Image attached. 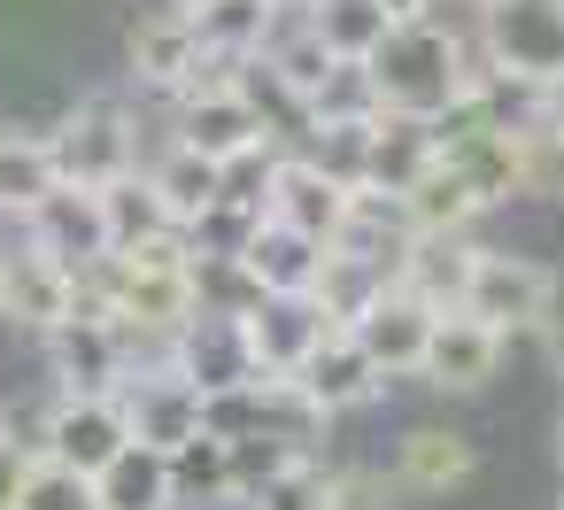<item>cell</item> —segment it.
<instances>
[{
	"label": "cell",
	"mask_w": 564,
	"mask_h": 510,
	"mask_svg": "<svg viewBox=\"0 0 564 510\" xmlns=\"http://www.w3.org/2000/svg\"><path fill=\"white\" fill-rule=\"evenodd\" d=\"M40 340H47V363H55V379H63L70 394H117V387H124V348H117L109 325L63 317V325L40 333Z\"/></svg>",
	"instance_id": "15"
},
{
	"label": "cell",
	"mask_w": 564,
	"mask_h": 510,
	"mask_svg": "<svg viewBox=\"0 0 564 510\" xmlns=\"http://www.w3.org/2000/svg\"><path fill=\"white\" fill-rule=\"evenodd\" d=\"M117 402H124V433L132 441H148V448H186L202 425H209V394L178 371V363H163V371H132L124 387H117Z\"/></svg>",
	"instance_id": "4"
},
{
	"label": "cell",
	"mask_w": 564,
	"mask_h": 510,
	"mask_svg": "<svg viewBox=\"0 0 564 510\" xmlns=\"http://www.w3.org/2000/svg\"><path fill=\"white\" fill-rule=\"evenodd\" d=\"M471 271H479V248L464 232H410V248L394 256V286L417 294L425 310H464Z\"/></svg>",
	"instance_id": "14"
},
{
	"label": "cell",
	"mask_w": 564,
	"mask_h": 510,
	"mask_svg": "<svg viewBox=\"0 0 564 510\" xmlns=\"http://www.w3.org/2000/svg\"><path fill=\"white\" fill-rule=\"evenodd\" d=\"M148 186H155V202H163L171 225H202L217 209V194H225V163L202 155V148H186V140H171V155L148 171Z\"/></svg>",
	"instance_id": "19"
},
{
	"label": "cell",
	"mask_w": 564,
	"mask_h": 510,
	"mask_svg": "<svg viewBox=\"0 0 564 510\" xmlns=\"http://www.w3.org/2000/svg\"><path fill=\"white\" fill-rule=\"evenodd\" d=\"M55 178L63 171H55L47 132H0V217H24Z\"/></svg>",
	"instance_id": "24"
},
{
	"label": "cell",
	"mask_w": 564,
	"mask_h": 510,
	"mask_svg": "<svg viewBox=\"0 0 564 510\" xmlns=\"http://www.w3.org/2000/svg\"><path fill=\"white\" fill-rule=\"evenodd\" d=\"M132 433H124V402L117 394H55L47 402V448L40 456H63V464H78V471H101L117 448H124Z\"/></svg>",
	"instance_id": "12"
},
{
	"label": "cell",
	"mask_w": 564,
	"mask_h": 510,
	"mask_svg": "<svg viewBox=\"0 0 564 510\" xmlns=\"http://www.w3.org/2000/svg\"><path fill=\"white\" fill-rule=\"evenodd\" d=\"M541 294H549V271H541L533 256H495V248H479V271H471V286H464V310L510 340V333L533 325Z\"/></svg>",
	"instance_id": "13"
},
{
	"label": "cell",
	"mask_w": 564,
	"mask_h": 510,
	"mask_svg": "<svg viewBox=\"0 0 564 510\" xmlns=\"http://www.w3.org/2000/svg\"><path fill=\"white\" fill-rule=\"evenodd\" d=\"M556 510H564V502H556Z\"/></svg>",
	"instance_id": "41"
},
{
	"label": "cell",
	"mask_w": 564,
	"mask_h": 510,
	"mask_svg": "<svg viewBox=\"0 0 564 510\" xmlns=\"http://www.w3.org/2000/svg\"><path fill=\"white\" fill-rule=\"evenodd\" d=\"M433 317H441V310H425L417 294H402V286L387 279V286L371 294V310L348 317V333H356V348L379 363V379H417V356H425Z\"/></svg>",
	"instance_id": "9"
},
{
	"label": "cell",
	"mask_w": 564,
	"mask_h": 510,
	"mask_svg": "<svg viewBox=\"0 0 564 510\" xmlns=\"http://www.w3.org/2000/svg\"><path fill=\"white\" fill-rule=\"evenodd\" d=\"M232 271L256 294H310L317 271H325V240H310V232H294L279 217H256L248 240H240V256H232Z\"/></svg>",
	"instance_id": "11"
},
{
	"label": "cell",
	"mask_w": 564,
	"mask_h": 510,
	"mask_svg": "<svg viewBox=\"0 0 564 510\" xmlns=\"http://www.w3.org/2000/svg\"><path fill=\"white\" fill-rule=\"evenodd\" d=\"M24 232H32V248H40V256H55L63 271H94V263L109 256L101 194H94V186H70V178H55V186L24 209Z\"/></svg>",
	"instance_id": "5"
},
{
	"label": "cell",
	"mask_w": 564,
	"mask_h": 510,
	"mask_svg": "<svg viewBox=\"0 0 564 510\" xmlns=\"http://www.w3.org/2000/svg\"><path fill=\"white\" fill-rule=\"evenodd\" d=\"M248 510H333V471L310 456H286L279 471H263L248 487Z\"/></svg>",
	"instance_id": "27"
},
{
	"label": "cell",
	"mask_w": 564,
	"mask_h": 510,
	"mask_svg": "<svg viewBox=\"0 0 564 510\" xmlns=\"http://www.w3.org/2000/svg\"><path fill=\"white\" fill-rule=\"evenodd\" d=\"M194 70H202V40H194V17L186 9H155V17L132 24V78L140 86L178 94Z\"/></svg>",
	"instance_id": "16"
},
{
	"label": "cell",
	"mask_w": 564,
	"mask_h": 510,
	"mask_svg": "<svg viewBox=\"0 0 564 510\" xmlns=\"http://www.w3.org/2000/svg\"><path fill=\"white\" fill-rule=\"evenodd\" d=\"M17 510H101V487H94V471H78L63 456H32Z\"/></svg>",
	"instance_id": "28"
},
{
	"label": "cell",
	"mask_w": 564,
	"mask_h": 510,
	"mask_svg": "<svg viewBox=\"0 0 564 510\" xmlns=\"http://www.w3.org/2000/svg\"><path fill=\"white\" fill-rule=\"evenodd\" d=\"M94 487H101V510H178V495H171V456L148 448V441H124V448L94 471Z\"/></svg>",
	"instance_id": "20"
},
{
	"label": "cell",
	"mask_w": 564,
	"mask_h": 510,
	"mask_svg": "<svg viewBox=\"0 0 564 510\" xmlns=\"http://www.w3.org/2000/svg\"><path fill=\"white\" fill-rule=\"evenodd\" d=\"M379 9H387V24H417V17L441 9V0H379Z\"/></svg>",
	"instance_id": "36"
},
{
	"label": "cell",
	"mask_w": 564,
	"mask_h": 510,
	"mask_svg": "<svg viewBox=\"0 0 564 510\" xmlns=\"http://www.w3.org/2000/svg\"><path fill=\"white\" fill-rule=\"evenodd\" d=\"M556 363H564V279H549V294H541V310H533V325H525Z\"/></svg>",
	"instance_id": "33"
},
{
	"label": "cell",
	"mask_w": 564,
	"mask_h": 510,
	"mask_svg": "<svg viewBox=\"0 0 564 510\" xmlns=\"http://www.w3.org/2000/svg\"><path fill=\"white\" fill-rule=\"evenodd\" d=\"M479 471V448L464 441V433H448V425H417L410 441H402V456H394V487L402 495H448V487H464Z\"/></svg>",
	"instance_id": "17"
},
{
	"label": "cell",
	"mask_w": 564,
	"mask_h": 510,
	"mask_svg": "<svg viewBox=\"0 0 564 510\" xmlns=\"http://www.w3.org/2000/svg\"><path fill=\"white\" fill-rule=\"evenodd\" d=\"M387 379H379V363L356 348V333L348 325H325V340L286 371V394L310 410V417H333V410H356V402H371Z\"/></svg>",
	"instance_id": "6"
},
{
	"label": "cell",
	"mask_w": 564,
	"mask_h": 510,
	"mask_svg": "<svg viewBox=\"0 0 564 510\" xmlns=\"http://www.w3.org/2000/svg\"><path fill=\"white\" fill-rule=\"evenodd\" d=\"M387 286V271L379 263H364V256H348V248H325V271H317V286H310V302L325 310V325H348V317H364L371 310V294Z\"/></svg>",
	"instance_id": "25"
},
{
	"label": "cell",
	"mask_w": 564,
	"mask_h": 510,
	"mask_svg": "<svg viewBox=\"0 0 564 510\" xmlns=\"http://www.w3.org/2000/svg\"><path fill=\"white\" fill-rule=\"evenodd\" d=\"M394 209H402L410 232H464V225L479 217V194L464 186L456 163H433V171H417V178L394 194Z\"/></svg>",
	"instance_id": "21"
},
{
	"label": "cell",
	"mask_w": 564,
	"mask_h": 510,
	"mask_svg": "<svg viewBox=\"0 0 564 510\" xmlns=\"http://www.w3.org/2000/svg\"><path fill=\"white\" fill-rule=\"evenodd\" d=\"M0 286H9V256H0Z\"/></svg>",
	"instance_id": "39"
},
{
	"label": "cell",
	"mask_w": 564,
	"mask_h": 510,
	"mask_svg": "<svg viewBox=\"0 0 564 510\" xmlns=\"http://www.w3.org/2000/svg\"><path fill=\"white\" fill-rule=\"evenodd\" d=\"M271 9H310V0H271Z\"/></svg>",
	"instance_id": "38"
},
{
	"label": "cell",
	"mask_w": 564,
	"mask_h": 510,
	"mask_svg": "<svg viewBox=\"0 0 564 510\" xmlns=\"http://www.w3.org/2000/svg\"><path fill=\"white\" fill-rule=\"evenodd\" d=\"M70 279L78 271H63L55 256H9V286H0V317H17V325H32V333H55L63 317H70Z\"/></svg>",
	"instance_id": "18"
},
{
	"label": "cell",
	"mask_w": 564,
	"mask_h": 510,
	"mask_svg": "<svg viewBox=\"0 0 564 510\" xmlns=\"http://www.w3.org/2000/svg\"><path fill=\"white\" fill-rule=\"evenodd\" d=\"M479 55L510 78L564 70V0H479Z\"/></svg>",
	"instance_id": "2"
},
{
	"label": "cell",
	"mask_w": 564,
	"mask_h": 510,
	"mask_svg": "<svg viewBox=\"0 0 564 510\" xmlns=\"http://www.w3.org/2000/svg\"><path fill=\"white\" fill-rule=\"evenodd\" d=\"M348 178H333L317 155H271V171H263V217H279V225H294V232H310V240H333L340 232V217H348Z\"/></svg>",
	"instance_id": "7"
},
{
	"label": "cell",
	"mask_w": 564,
	"mask_h": 510,
	"mask_svg": "<svg viewBox=\"0 0 564 510\" xmlns=\"http://www.w3.org/2000/svg\"><path fill=\"white\" fill-rule=\"evenodd\" d=\"M171 9H186V17H194V9H209V0H171Z\"/></svg>",
	"instance_id": "37"
},
{
	"label": "cell",
	"mask_w": 564,
	"mask_h": 510,
	"mask_svg": "<svg viewBox=\"0 0 564 510\" xmlns=\"http://www.w3.org/2000/svg\"><path fill=\"white\" fill-rule=\"evenodd\" d=\"M471 9H479V0H471Z\"/></svg>",
	"instance_id": "40"
},
{
	"label": "cell",
	"mask_w": 564,
	"mask_h": 510,
	"mask_svg": "<svg viewBox=\"0 0 564 510\" xmlns=\"http://www.w3.org/2000/svg\"><path fill=\"white\" fill-rule=\"evenodd\" d=\"M24 471H32V448H24L17 433H0V510H17V495H24Z\"/></svg>",
	"instance_id": "34"
},
{
	"label": "cell",
	"mask_w": 564,
	"mask_h": 510,
	"mask_svg": "<svg viewBox=\"0 0 564 510\" xmlns=\"http://www.w3.org/2000/svg\"><path fill=\"white\" fill-rule=\"evenodd\" d=\"M171 495H178V510L186 502H232L240 495V479H232V441L217 433V425H202L186 448H171Z\"/></svg>",
	"instance_id": "22"
},
{
	"label": "cell",
	"mask_w": 564,
	"mask_h": 510,
	"mask_svg": "<svg viewBox=\"0 0 564 510\" xmlns=\"http://www.w3.org/2000/svg\"><path fill=\"white\" fill-rule=\"evenodd\" d=\"M310 24L325 32L333 55H371L387 40V9H379V0H310Z\"/></svg>",
	"instance_id": "29"
},
{
	"label": "cell",
	"mask_w": 564,
	"mask_h": 510,
	"mask_svg": "<svg viewBox=\"0 0 564 510\" xmlns=\"http://www.w3.org/2000/svg\"><path fill=\"white\" fill-rule=\"evenodd\" d=\"M94 194H101V217H109V248L148 240V232L171 225L163 202H155V186H148V171H124V178H109V186H94Z\"/></svg>",
	"instance_id": "26"
},
{
	"label": "cell",
	"mask_w": 564,
	"mask_h": 510,
	"mask_svg": "<svg viewBox=\"0 0 564 510\" xmlns=\"http://www.w3.org/2000/svg\"><path fill=\"white\" fill-rule=\"evenodd\" d=\"M495 363H502V333L479 325L471 310H441L433 333H425L417 379H425V387H448V394H471V387L495 379Z\"/></svg>",
	"instance_id": "10"
},
{
	"label": "cell",
	"mask_w": 564,
	"mask_h": 510,
	"mask_svg": "<svg viewBox=\"0 0 564 510\" xmlns=\"http://www.w3.org/2000/svg\"><path fill=\"white\" fill-rule=\"evenodd\" d=\"M533 124H549V132H564V70L533 86Z\"/></svg>",
	"instance_id": "35"
},
{
	"label": "cell",
	"mask_w": 564,
	"mask_h": 510,
	"mask_svg": "<svg viewBox=\"0 0 564 510\" xmlns=\"http://www.w3.org/2000/svg\"><path fill=\"white\" fill-rule=\"evenodd\" d=\"M271 17H279L271 0H209V9H194V40L217 63H248L271 40Z\"/></svg>",
	"instance_id": "23"
},
{
	"label": "cell",
	"mask_w": 564,
	"mask_h": 510,
	"mask_svg": "<svg viewBox=\"0 0 564 510\" xmlns=\"http://www.w3.org/2000/svg\"><path fill=\"white\" fill-rule=\"evenodd\" d=\"M371 109H379L371 63H364V55H333V70H325V86H317V101H310V124H317V117H371Z\"/></svg>",
	"instance_id": "30"
},
{
	"label": "cell",
	"mask_w": 564,
	"mask_h": 510,
	"mask_svg": "<svg viewBox=\"0 0 564 510\" xmlns=\"http://www.w3.org/2000/svg\"><path fill=\"white\" fill-rule=\"evenodd\" d=\"M364 63H371L379 109H402V117H448L464 101V78H471V47L456 32H441L433 17L387 24V40Z\"/></svg>",
	"instance_id": "1"
},
{
	"label": "cell",
	"mask_w": 564,
	"mask_h": 510,
	"mask_svg": "<svg viewBox=\"0 0 564 510\" xmlns=\"http://www.w3.org/2000/svg\"><path fill=\"white\" fill-rule=\"evenodd\" d=\"M518 194L564 202V132H549V124H518Z\"/></svg>",
	"instance_id": "31"
},
{
	"label": "cell",
	"mask_w": 564,
	"mask_h": 510,
	"mask_svg": "<svg viewBox=\"0 0 564 510\" xmlns=\"http://www.w3.org/2000/svg\"><path fill=\"white\" fill-rule=\"evenodd\" d=\"M333 510H394V479H379V471H333Z\"/></svg>",
	"instance_id": "32"
},
{
	"label": "cell",
	"mask_w": 564,
	"mask_h": 510,
	"mask_svg": "<svg viewBox=\"0 0 564 510\" xmlns=\"http://www.w3.org/2000/svg\"><path fill=\"white\" fill-rule=\"evenodd\" d=\"M47 148H55V171H63L70 186H109V178L140 171V140H132V117H124L117 101L70 109V117L47 132Z\"/></svg>",
	"instance_id": "3"
},
{
	"label": "cell",
	"mask_w": 564,
	"mask_h": 510,
	"mask_svg": "<svg viewBox=\"0 0 564 510\" xmlns=\"http://www.w3.org/2000/svg\"><path fill=\"white\" fill-rule=\"evenodd\" d=\"M441 163V132L433 117H402V109H371L364 124V155H356V186L371 194H402L417 171Z\"/></svg>",
	"instance_id": "8"
}]
</instances>
